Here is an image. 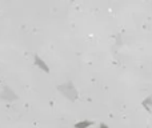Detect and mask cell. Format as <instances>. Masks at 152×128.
<instances>
[{
  "label": "cell",
  "mask_w": 152,
  "mask_h": 128,
  "mask_svg": "<svg viewBox=\"0 0 152 128\" xmlns=\"http://www.w3.org/2000/svg\"><path fill=\"white\" fill-rule=\"evenodd\" d=\"M35 64L37 65V67L40 68V69H43L45 73H50V68H48V65L45 64V61L43 60L42 58H40L39 55H35Z\"/></svg>",
  "instance_id": "obj_2"
},
{
  "label": "cell",
  "mask_w": 152,
  "mask_h": 128,
  "mask_svg": "<svg viewBox=\"0 0 152 128\" xmlns=\"http://www.w3.org/2000/svg\"><path fill=\"white\" fill-rule=\"evenodd\" d=\"M99 128H110V127H108L105 123H102V124H100V126H99Z\"/></svg>",
  "instance_id": "obj_5"
},
{
  "label": "cell",
  "mask_w": 152,
  "mask_h": 128,
  "mask_svg": "<svg viewBox=\"0 0 152 128\" xmlns=\"http://www.w3.org/2000/svg\"><path fill=\"white\" fill-rule=\"evenodd\" d=\"M91 126H94V121L91 120H81V121H77L75 124V128H89Z\"/></svg>",
  "instance_id": "obj_3"
},
{
  "label": "cell",
  "mask_w": 152,
  "mask_h": 128,
  "mask_svg": "<svg viewBox=\"0 0 152 128\" xmlns=\"http://www.w3.org/2000/svg\"><path fill=\"white\" fill-rule=\"evenodd\" d=\"M59 91L63 92V95L66 97H68L69 100H76L77 99V92H76L75 87L72 86L71 83H66V84H61L59 87Z\"/></svg>",
  "instance_id": "obj_1"
},
{
  "label": "cell",
  "mask_w": 152,
  "mask_h": 128,
  "mask_svg": "<svg viewBox=\"0 0 152 128\" xmlns=\"http://www.w3.org/2000/svg\"><path fill=\"white\" fill-rule=\"evenodd\" d=\"M142 105L148 111V112H151V107H152V96H148L147 99L143 100V102H142Z\"/></svg>",
  "instance_id": "obj_4"
}]
</instances>
